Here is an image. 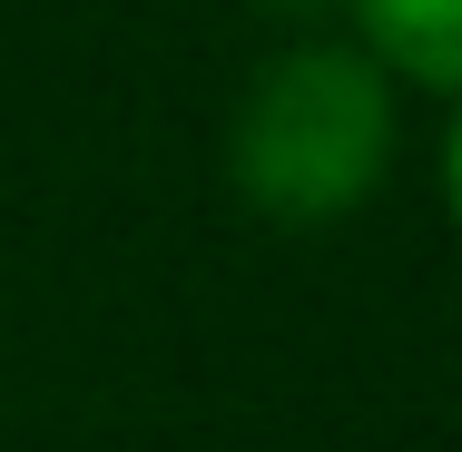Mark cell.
<instances>
[{"instance_id":"7a4b0ae2","label":"cell","mask_w":462,"mask_h":452,"mask_svg":"<svg viewBox=\"0 0 462 452\" xmlns=\"http://www.w3.org/2000/svg\"><path fill=\"white\" fill-rule=\"evenodd\" d=\"M355 50L383 79L462 98V0H355Z\"/></svg>"},{"instance_id":"6da1fadb","label":"cell","mask_w":462,"mask_h":452,"mask_svg":"<svg viewBox=\"0 0 462 452\" xmlns=\"http://www.w3.org/2000/svg\"><path fill=\"white\" fill-rule=\"evenodd\" d=\"M393 168V89L355 40L276 50L226 118V187L266 226H335Z\"/></svg>"},{"instance_id":"3957f363","label":"cell","mask_w":462,"mask_h":452,"mask_svg":"<svg viewBox=\"0 0 462 452\" xmlns=\"http://www.w3.org/2000/svg\"><path fill=\"white\" fill-rule=\"evenodd\" d=\"M443 207H453V226H462V108H453V138H443Z\"/></svg>"}]
</instances>
